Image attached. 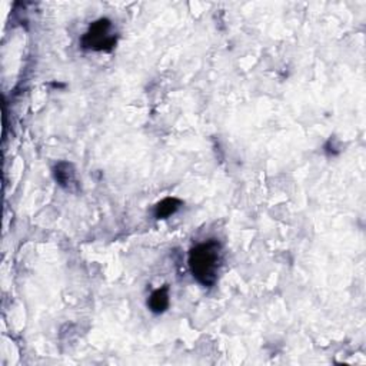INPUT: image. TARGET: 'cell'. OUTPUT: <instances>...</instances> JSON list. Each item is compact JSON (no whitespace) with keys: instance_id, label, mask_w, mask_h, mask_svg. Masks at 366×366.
<instances>
[{"instance_id":"cell-1","label":"cell","mask_w":366,"mask_h":366,"mask_svg":"<svg viewBox=\"0 0 366 366\" xmlns=\"http://www.w3.org/2000/svg\"><path fill=\"white\" fill-rule=\"evenodd\" d=\"M223 259L219 241L209 239L193 246L189 252V269L199 285L210 288L218 280V273Z\"/></svg>"},{"instance_id":"cell-2","label":"cell","mask_w":366,"mask_h":366,"mask_svg":"<svg viewBox=\"0 0 366 366\" xmlns=\"http://www.w3.org/2000/svg\"><path fill=\"white\" fill-rule=\"evenodd\" d=\"M112 22L108 18H101L93 22L89 30L82 36L80 45L86 51L110 52L118 42V38L110 33Z\"/></svg>"},{"instance_id":"cell-3","label":"cell","mask_w":366,"mask_h":366,"mask_svg":"<svg viewBox=\"0 0 366 366\" xmlns=\"http://www.w3.org/2000/svg\"><path fill=\"white\" fill-rule=\"evenodd\" d=\"M53 176L58 185L64 191L77 192L79 182L76 176V169L71 162H59L53 168Z\"/></svg>"},{"instance_id":"cell-4","label":"cell","mask_w":366,"mask_h":366,"mask_svg":"<svg viewBox=\"0 0 366 366\" xmlns=\"http://www.w3.org/2000/svg\"><path fill=\"white\" fill-rule=\"evenodd\" d=\"M171 304L169 299V286L163 285L162 288L156 289L152 292V295L147 299V308L152 313L160 315L163 312L168 310Z\"/></svg>"},{"instance_id":"cell-5","label":"cell","mask_w":366,"mask_h":366,"mask_svg":"<svg viewBox=\"0 0 366 366\" xmlns=\"http://www.w3.org/2000/svg\"><path fill=\"white\" fill-rule=\"evenodd\" d=\"M182 201L178 197H164L163 201H160L156 206H155V218L156 219H168L169 216L175 215L179 208L182 206Z\"/></svg>"}]
</instances>
